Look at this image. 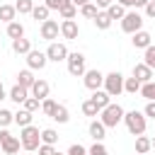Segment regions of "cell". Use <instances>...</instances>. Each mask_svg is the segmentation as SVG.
Here are the masks:
<instances>
[{
    "mask_svg": "<svg viewBox=\"0 0 155 155\" xmlns=\"http://www.w3.org/2000/svg\"><path fill=\"white\" fill-rule=\"evenodd\" d=\"M124 124H126L128 133H133V136H143V133H145V126H148L145 114H143V111H138V109L126 111V114H124Z\"/></svg>",
    "mask_w": 155,
    "mask_h": 155,
    "instance_id": "obj_1",
    "label": "cell"
},
{
    "mask_svg": "<svg viewBox=\"0 0 155 155\" xmlns=\"http://www.w3.org/2000/svg\"><path fill=\"white\" fill-rule=\"evenodd\" d=\"M19 143H22V148H24L27 153L39 150V145H41V131H39L36 126H24V128L19 131Z\"/></svg>",
    "mask_w": 155,
    "mask_h": 155,
    "instance_id": "obj_2",
    "label": "cell"
},
{
    "mask_svg": "<svg viewBox=\"0 0 155 155\" xmlns=\"http://www.w3.org/2000/svg\"><path fill=\"white\" fill-rule=\"evenodd\" d=\"M99 114H102L99 121H102L107 128H114V126H119V124L124 121V114H126V111H124L121 104H114V102H111V104H109L107 109H102Z\"/></svg>",
    "mask_w": 155,
    "mask_h": 155,
    "instance_id": "obj_3",
    "label": "cell"
},
{
    "mask_svg": "<svg viewBox=\"0 0 155 155\" xmlns=\"http://www.w3.org/2000/svg\"><path fill=\"white\" fill-rule=\"evenodd\" d=\"M124 80H126V78H124L121 73H116V70H114V73H107V75H104V92H107L109 97H119V94L124 92Z\"/></svg>",
    "mask_w": 155,
    "mask_h": 155,
    "instance_id": "obj_4",
    "label": "cell"
},
{
    "mask_svg": "<svg viewBox=\"0 0 155 155\" xmlns=\"http://www.w3.org/2000/svg\"><path fill=\"white\" fill-rule=\"evenodd\" d=\"M19 138L17 136H12L7 128H2L0 131V148H2V153L5 155H15V153H19Z\"/></svg>",
    "mask_w": 155,
    "mask_h": 155,
    "instance_id": "obj_5",
    "label": "cell"
},
{
    "mask_svg": "<svg viewBox=\"0 0 155 155\" xmlns=\"http://www.w3.org/2000/svg\"><path fill=\"white\" fill-rule=\"evenodd\" d=\"M68 73H70L73 78H82V75L87 73V68H85V56H82L80 51H75V53L68 56Z\"/></svg>",
    "mask_w": 155,
    "mask_h": 155,
    "instance_id": "obj_6",
    "label": "cell"
},
{
    "mask_svg": "<svg viewBox=\"0 0 155 155\" xmlns=\"http://www.w3.org/2000/svg\"><path fill=\"white\" fill-rule=\"evenodd\" d=\"M121 29H124L126 34H136V31H140V29H143V17H140L138 12H126L124 19H121Z\"/></svg>",
    "mask_w": 155,
    "mask_h": 155,
    "instance_id": "obj_7",
    "label": "cell"
},
{
    "mask_svg": "<svg viewBox=\"0 0 155 155\" xmlns=\"http://www.w3.org/2000/svg\"><path fill=\"white\" fill-rule=\"evenodd\" d=\"M46 56H48V61L58 63V61H68L70 51H68V46H65V44H58V41H53V44H48V48H46Z\"/></svg>",
    "mask_w": 155,
    "mask_h": 155,
    "instance_id": "obj_8",
    "label": "cell"
},
{
    "mask_svg": "<svg viewBox=\"0 0 155 155\" xmlns=\"http://www.w3.org/2000/svg\"><path fill=\"white\" fill-rule=\"evenodd\" d=\"M46 63H48V56H46V51H29L27 53V65H29V70H41V68H46Z\"/></svg>",
    "mask_w": 155,
    "mask_h": 155,
    "instance_id": "obj_9",
    "label": "cell"
},
{
    "mask_svg": "<svg viewBox=\"0 0 155 155\" xmlns=\"http://www.w3.org/2000/svg\"><path fill=\"white\" fill-rule=\"evenodd\" d=\"M82 82H85V87H87V90L97 92L99 87H104V75L94 68V70H87V73L82 75Z\"/></svg>",
    "mask_w": 155,
    "mask_h": 155,
    "instance_id": "obj_10",
    "label": "cell"
},
{
    "mask_svg": "<svg viewBox=\"0 0 155 155\" xmlns=\"http://www.w3.org/2000/svg\"><path fill=\"white\" fill-rule=\"evenodd\" d=\"M39 31H41V39H46V41L53 44V39H58V34H61V24L56 19H46V22H41Z\"/></svg>",
    "mask_w": 155,
    "mask_h": 155,
    "instance_id": "obj_11",
    "label": "cell"
},
{
    "mask_svg": "<svg viewBox=\"0 0 155 155\" xmlns=\"http://www.w3.org/2000/svg\"><path fill=\"white\" fill-rule=\"evenodd\" d=\"M133 78H136L140 85L153 82V68H148L145 63H136V65H133Z\"/></svg>",
    "mask_w": 155,
    "mask_h": 155,
    "instance_id": "obj_12",
    "label": "cell"
},
{
    "mask_svg": "<svg viewBox=\"0 0 155 155\" xmlns=\"http://www.w3.org/2000/svg\"><path fill=\"white\" fill-rule=\"evenodd\" d=\"M48 90H51V87H48V82H46V80H41V78H36V82L31 85V90H29V92H31V97H36L39 102H44V99H48Z\"/></svg>",
    "mask_w": 155,
    "mask_h": 155,
    "instance_id": "obj_13",
    "label": "cell"
},
{
    "mask_svg": "<svg viewBox=\"0 0 155 155\" xmlns=\"http://www.w3.org/2000/svg\"><path fill=\"white\" fill-rule=\"evenodd\" d=\"M61 34H63V39H78V34H80L78 22L75 19H63L61 22Z\"/></svg>",
    "mask_w": 155,
    "mask_h": 155,
    "instance_id": "obj_14",
    "label": "cell"
},
{
    "mask_svg": "<svg viewBox=\"0 0 155 155\" xmlns=\"http://www.w3.org/2000/svg\"><path fill=\"white\" fill-rule=\"evenodd\" d=\"M87 131H90V138H94V143H102L107 138V126L102 121H92Z\"/></svg>",
    "mask_w": 155,
    "mask_h": 155,
    "instance_id": "obj_15",
    "label": "cell"
},
{
    "mask_svg": "<svg viewBox=\"0 0 155 155\" xmlns=\"http://www.w3.org/2000/svg\"><path fill=\"white\" fill-rule=\"evenodd\" d=\"M131 41H133V46H136V48H148V46L153 44V36H150L148 31H143V29H140V31H136V34H133V39H131Z\"/></svg>",
    "mask_w": 155,
    "mask_h": 155,
    "instance_id": "obj_16",
    "label": "cell"
},
{
    "mask_svg": "<svg viewBox=\"0 0 155 155\" xmlns=\"http://www.w3.org/2000/svg\"><path fill=\"white\" fill-rule=\"evenodd\" d=\"M7 97H10L12 102H17V104H24V99L29 97V90H27V87H22V85H15V87L7 92Z\"/></svg>",
    "mask_w": 155,
    "mask_h": 155,
    "instance_id": "obj_17",
    "label": "cell"
},
{
    "mask_svg": "<svg viewBox=\"0 0 155 155\" xmlns=\"http://www.w3.org/2000/svg\"><path fill=\"white\" fill-rule=\"evenodd\" d=\"M90 99L97 104V109H99V111H102V109H107V107L111 104V97H109L104 90H97V92H92V97H90Z\"/></svg>",
    "mask_w": 155,
    "mask_h": 155,
    "instance_id": "obj_18",
    "label": "cell"
},
{
    "mask_svg": "<svg viewBox=\"0 0 155 155\" xmlns=\"http://www.w3.org/2000/svg\"><path fill=\"white\" fill-rule=\"evenodd\" d=\"M36 82V78H34V73L27 68V70H19L17 73V85H22V87H27V90H31V85Z\"/></svg>",
    "mask_w": 155,
    "mask_h": 155,
    "instance_id": "obj_19",
    "label": "cell"
},
{
    "mask_svg": "<svg viewBox=\"0 0 155 155\" xmlns=\"http://www.w3.org/2000/svg\"><path fill=\"white\" fill-rule=\"evenodd\" d=\"M12 51L19 53V56H27V53L31 51V41L24 39V36H22V39H15V41H12Z\"/></svg>",
    "mask_w": 155,
    "mask_h": 155,
    "instance_id": "obj_20",
    "label": "cell"
},
{
    "mask_svg": "<svg viewBox=\"0 0 155 155\" xmlns=\"http://www.w3.org/2000/svg\"><path fill=\"white\" fill-rule=\"evenodd\" d=\"M92 22H94V27H97V29H102V31H104V29H109V27H111V22H114V19L107 15V10H99V15H97Z\"/></svg>",
    "mask_w": 155,
    "mask_h": 155,
    "instance_id": "obj_21",
    "label": "cell"
},
{
    "mask_svg": "<svg viewBox=\"0 0 155 155\" xmlns=\"http://www.w3.org/2000/svg\"><path fill=\"white\" fill-rule=\"evenodd\" d=\"M31 111H27V109H19L17 114H15V124L19 126V128H24V126H31Z\"/></svg>",
    "mask_w": 155,
    "mask_h": 155,
    "instance_id": "obj_22",
    "label": "cell"
},
{
    "mask_svg": "<svg viewBox=\"0 0 155 155\" xmlns=\"http://www.w3.org/2000/svg\"><path fill=\"white\" fill-rule=\"evenodd\" d=\"M15 15H17V7L15 5H0V22H15Z\"/></svg>",
    "mask_w": 155,
    "mask_h": 155,
    "instance_id": "obj_23",
    "label": "cell"
},
{
    "mask_svg": "<svg viewBox=\"0 0 155 155\" xmlns=\"http://www.w3.org/2000/svg\"><path fill=\"white\" fill-rule=\"evenodd\" d=\"M58 15H61V19H75V15H78V7H75L70 0H65V5L58 10Z\"/></svg>",
    "mask_w": 155,
    "mask_h": 155,
    "instance_id": "obj_24",
    "label": "cell"
},
{
    "mask_svg": "<svg viewBox=\"0 0 155 155\" xmlns=\"http://www.w3.org/2000/svg\"><path fill=\"white\" fill-rule=\"evenodd\" d=\"M107 15H109L111 19H124V15H126V7H124V5H119V2H111V5L107 7Z\"/></svg>",
    "mask_w": 155,
    "mask_h": 155,
    "instance_id": "obj_25",
    "label": "cell"
},
{
    "mask_svg": "<svg viewBox=\"0 0 155 155\" xmlns=\"http://www.w3.org/2000/svg\"><path fill=\"white\" fill-rule=\"evenodd\" d=\"M7 36H10L12 41H15V39H22V36H24V27H22L19 22H10V24H7Z\"/></svg>",
    "mask_w": 155,
    "mask_h": 155,
    "instance_id": "obj_26",
    "label": "cell"
},
{
    "mask_svg": "<svg viewBox=\"0 0 155 155\" xmlns=\"http://www.w3.org/2000/svg\"><path fill=\"white\" fill-rule=\"evenodd\" d=\"M51 119H53V121H58V124H68V119H70V111H68V107H63V104H58Z\"/></svg>",
    "mask_w": 155,
    "mask_h": 155,
    "instance_id": "obj_27",
    "label": "cell"
},
{
    "mask_svg": "<svg viewBox=\"0 0 155 155\" xmlns=\"http://www.w3.org/2000/svg\"><path fill=\"white\" fill-rule=\"evenodd\" d=\"M150 148H153V140H150V138H145V136H138V138H136V153H138V155H145Z\"/></svg>",
    "mask_w": 155,
    "mask_h": 155,
    "instance_id": "obj_28",
    "label": "cell"
},
{
    "mask_svg": "<svg viewBox=\"0 0 155 155\" xmlns=\"http://www.w3.org/2000/svg\"><path fill=\"white\" fill-rule=\"evenodd\" d=\"M48 12H51V10H48L46 5H34V10H31V17H34L36 22H46V19H48Z\"/></svg>",
    "mask_w": 155,
    "mask_h": 155,
    "instance_id": "obj_29",
    "label": "cell"
},
{
    "mask_svg": "<svg viewBox=\"0 0 155 155\" xmlns=\"http://www.w3.org/2000/svg\"><path fill=\"white\" fill-rule=\"evenodd\" d=\"M140 82L136 80V78H126L124 80V92H128V94H136V92H140Z\"/></svg>",
    "mask_w": 155,
    "mask_h": 155,
    "instance_id": "obj_30",
    "label": "cell"
},
{
    "mask_svg": "<svg viewBox=\"0 0 155 155\" xmlns=\"http://www.w3.org/2000/svg\"><path fill=\"white\" fill-rule=\"evenodd\" d=\"M56 140H58V133H56L53 128H44V131H41V143H46V145H56Z\"/></svg>",
    "mask_w": 155,
    "mask_h": 155,
    "instance_id": "obj_31",
    "label": "cell"
},
{
    "mask_svg": "<svg viewBox=\"0 0 155 155\" xmlns=\"http://www.w3.org/2000/svg\"><path fill=\"white\" fill-rule=\"evenodd\" d=\"M15 7H17L19 15H31V10H34V0H17Z\"/></svg>",
    "mask_w": 155,
    "mask_h": 155,
    "instance_id": "obj_32",
    "label": "cell"
},
{
    "mask_svg": "<svg viewBox=\"0 0 155 155\" xmlns=\"http://www.w3.org/2000/svg\"><path fill=\"white\" fill-rule=\"evenodd\" d=\"M80 15H82V17H87V19H94V17L99 15V7H97V5H92V2H87L85 7H80Z\"/></svg>",
    "mask_w": 155,
    "mask_h": 155,
    "instance_id": "obj_33",
    "label": "cell"
},
{
    "mask_svg": "<svg viewBox=\"0 0 155 155\" xmlns=\"http://www.w3.org/2000/svg\"><path fill=\"white\" fill-rule=\"evenodd\" d=\"M12 121H15V114L10 109H0V128H7Z\"/></svg>",
    "mask_w": 155,
    "mask_h": 155,
    "instance_id": "obj_34",
    "label": "cell"
},
{
    "mask_svg": "<svg viewBox=\"0 0 155 155\" xmlns=\"http://www.w3.org/2000/svg\"><path fill=\"white\" fill-rule=\"evenodd\" d=\"M143 63H145L148 68H155V44H150V46L145 48V56H143Z\"/></svg>",
    "mask_w": 155,
    "mask_h": 155,
    "instance_id": "obj_35",
    "label": "cell"
},
{
    "mask_svg": "<svg viewBox=\"0 0 155 155\" xmlns=\"http://www.w3.org/2000/svg\"><path fill=\"white\" fill-rule=\"evenodd\" d=\"M140 94L148 99V102H155V82H145L140 87Z\"/></svg>",
    "mask_w": 155,
    "mask_h": 155,
    "instance_id": "obj_36",
    "label": "cell"
},
{
    "mask_svg": "<svg viewBox=\"0 0 155 155\" xmlns=\"http://www.w3.org/2000/svg\"><path fill=\"white\" fill-rule=\"evenodd\" d=\"M82 114H85V116H97L99 109H97V104H94L92 99H87V102H82Z\"/></svg>",
    "mask_w": 155,
    "mask_h": 155,
    "instance_id": "obj_37",
    "label": "cell"
},
{
    "mask_svg": "<svg viewBox=\"0 0 155 155\" xmlns=\"http://www.w3.org/2000/svg\"><path fill=\"white\" fill-rule=\"evenodd\" d=\"M56 107H58V104H56L53 99H44V102H41V111H44L46 116H53V111H56Z\"/></svg>",
    "mask_w": 155,
    "mask_h": 155,
    "instance_id": "obj_38",
    "label": "cell"
},
{
    "mask_svg": "<svg viewBox=\"0 0 155 155\" xmlns=\"http://www.w3.org/2000/svg\"><path fill=\"white\" fill-rule=\"evenodd\" d=\"M119 5H124V7H145L150 0H116Z\"/></svg>",
    "mask_w": 155,
    "mask_h": 155,
    "instance_id": "obj_39",
    "label": "cell"
},
{
    "mask_svg": "<svg viewBox=\"0 0 155 155\" xmlns=\"http://www.w3.org/2000/svg\"><path fill=\"white\" fill-rule=\"evenodd\" d=\"M24 109H27V111H31V114H34V111H36V109H39V99H36V97H31V94H29V97H27V99H24Z\"/></svg>",
    "mask_w": 155,
    "mask_h": 155,
    "instance_id": "obj_40",
    "label": "cell"
},
{
    "mask_svg": "<svg viewBox=\"0 0 155 155\" xmlns=\"http://www.w3.org/2000/svg\"><path fill=\"white\" fill-rule=\"evenodd\" d=\"M65 155H90V153H87V148H82L80 143H73V145L68 148V153H65Z\"/></svg>",
    "mask_w": 155,
    "mask_h": 155,
    "instance_id": "obj_41",
    "label": "cell"
},
{
    "mask_svg": "<svg viewBox=\"0 0 155 155\" xmlns=\"http://www.w3.org/2000/svg\"><path fill=\"white\" fill-rule=\"evenodd\" d=\"M87 153H90V155H109V150H107L102 143H94V145H92Z\"/></svg>",
    "mask_w": 155,
    "mask_h": 155,
    "instance_id": "obj_42",
    "label": "cell"
},
{
    "mask_svg": "<svg viewBox=\"0 0 155 155\" xmlns=\"http://www.w3.org/2000/svg\"><path fill=\"white\" fill-rule=\"evenodd\" d=\"M56 153H58V150H56L53 145H46V143L39 145V155H56Z\"/></svg>",
    "mask_w": 155,
    "mask_h": 155,
    "instance_id": "obj_43",
    "label": "cell"
},
{
    "mask_svg": "<svg viewBox=\"0 0 155 155\" xmlns=\"http://www.w3.org/2000/svg\"><path fill=\"white\" fill-rule=\"evenodd\" d=\"M44 5H46V7H48V10H61V7H63V5H65V0H46V2H44Z\"/></svg>",
    "mask_w": 155,
    "mask_h": 155,
    "instance_id": "obj_44",
    "label": "cell"
},
{
    "mask_svg": "<svg viewBox=\"0 0 155 155\" xmlns=\"http://www.w3.org/2000/svg\"><path fill=\"white\" fill-rule=\"evenodd\" d=\"M143 114H145V119L150 116V119H155V102H148L145 104V109H143Z\"/></svg>",
    "mask_w": 155,
    "mask_h": 155,
    "instance_id": "obj_45",
    "label": "cell"
},
{
    "mask_svg": "<svg viewBox=\"0 0 155 155\" xmlns=\"http://www.w3.org/2000/svg\"><path fill=\"white\" fill-rule=\"evenodd\" d=\"M145 15H148V17H153V19H155V0H150V2H148V5H145Z\"/></svg>",
    "mask_w": 155,
    "mask_h": 155,
    "instance_id": "obj_46",
    "label": "cell"
},
{
    "mask_svg": "<svg viewBox=\"0 0 155 155\" xmlns=\"http://www.w3.org/2000/svg\"><path fill=\"white\" fill-rule=\"evenodd\" d=\"M111 2H114V0H97V7H99V10H107Z\"/></svg>",
    "mask_w": 155,
    "mask_h": 155,
    "instance_id": "obj_47",
    "label": "cell"
},
{
    "mask_svg": "<svg viewBox=\"0 0 155 155\" xmlns=\"http://www.w3.org/2000/svg\"><path fill=\"white\" fill-rule=\"evenodd\" d=\"M70 2H73V5H75V7H85V5H87V2H90V0H70Z\"/></svg>",
    "mask_w": 155,
    "mask_h": 155,
    "instance_id": "obj_48",
    "label": "cell"
},
{
    "mask_svg": "<svg viewBox=\"0 0 155 155\" xmlns=\"http://www.w3.org/2000/svg\"><path fill=\"white\" fill-rule=\"evenodd\" d=\"M7 97V92H5V87H2V80H0V99H5Z\"/></svg>",
    "mask_w": 155,
    "mask_h": 155,
    "instance_id": "obj_49",
    "label": "cell"
},
{
    "mask_svg": "<svg viewBox=\"0 0 155 155\" xmlns=\"http://www.w3.org/2000/svg\"><path fill=\"white\" fill-rule=\"evenodd\" d=\"M153 148H155V138H153Z\"/></svg>",
    "mask_w": 155,
    "mask_h": 155,
    "instance_id": "obj_50",
    "label": "cell"
},
{
    "mask_svg": "<svg viewBox=\"0 0 155 155\" xmlns=\"http://www.w3.org/2000/svg\"><path fill=\"white\" fill-rule=\"evenodd\" d=\"M56 155H63V153H56Z\"/></svg>",
    "mask_w": 155,
    "mask_h": 155,
    "instance_id": "obj_51",
    "label": "cell"
},
{
    "mask_svg": "<svg viewBox=\"0 0 155 155\" xmlns=\"http://www.w3.org/2000/svg\"><path fill=\"white\" fill-rule=\"evenodd\" d=\"M0 155H2V148H0Z\"/></svg>",
    "mask_w": 155,
    "mask_h": 155,
    "instance_id": "obj_52",
    "label": "cell"
},
{
    "mask_svg": "<svg viewBox=\"0 0 155 155\" xmlns=\"http://www.w3.org/2000/svg\"><path fill=\"white\" fill-rule=\"evenodd\" d=\"M31 155H34V153H31Z\"/></svg>",
    "mask_w": 155,
    "mask_h": 155,
    "instance_id": "obj_53",
    "label": "cell"
},
{
    "mask_svg": "<svg viewBox=\"0 0 155 155\" xmlns=\"http://www.w3.org/2000/svg\"><path fill=\"white\" fill-rule=\"evenodd\" d=\"M136 155H138V153H136Z\"/></svg>",
    "mask_w": 155,
    "mask_h": 155,
    "instance_id": "obj_54",
    "label": "cell"
}]
</instances>
